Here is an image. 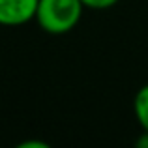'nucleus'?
Here are the masks:
<instances>
[{"label":"nucleus","mask_w":148,"mask_h":148,"mask_svg":"<svg viewBox=\"0 0 148 148\" xmlns=\"http://www.w3.org/2000/svg\"><path fill=\"white\" fill-rule=\"evenodd\" d=\"M84 8H90V10H107V8L114 6L118 0H81Z\"/></svg>","instance_id":"20e7f679"},{"label":"nucleus","mask_w":148,"mask_h":148,"mask_svg":"<svg viewBox=\"0 0 148 148\" xmlns=\"http://www.w3.org/2000/svg\"><path fill=\"white\" fill-rule=\"evenodd\" d=\"M133 111H135V116H137L141 127L145 131H148V84L139 88V92L135 94Z\"/></svg>","instance_id":"7ed1b4c3"},{"label":"nucleus","mask_w":148,"mask_h":148,"mask_svg":"<svg viewBox=\"0 0 148 148\" xmlns=\"http://www.w3.org/2000/svg\"><path fill=\"white\" fill-rule=\"evenodd\" d=\"M38 0H0V25L21 26L36 17Z\"/></svg>","instance_id":"f03ea898"},{"label":"nucleus","mask_w":148,"mask_h":148,"mask_svg":"<svg viewBox=\"0 0 148 148\" xmlns=\"http://www.w3.org/2000/svg\"><path fill=\"white\" fill-rule=\"evenodd\" d=\"M137 145L141 148H148V131H145V133L141 135V139L137 141Z\"/></svg>","instance_id":"423d86ee"},{"label":"nucleus","mask_w":148,"mask_h":148,"mask_svg":"<svg viewBox=\"0 0 148 148\" xmlns=\"http://www.w3.org/2000/svg\"><path fill=\"white\" fill-rule=\"evenodd\" d=\"M21 148H47V143H36V141H28L23 143Z\"/></svg>","instance_id":"39448f33"},{"label":"nucleus","mask_w":148,"mask_h":148,"mask_svg":"<svg viewBox=\"0 0 148 148\" xmlns=\"http://www.w3.org/2000/svg\"><path fill=\"white\" fill-rule=\"evenodd\" d=\"M83 10L81 0H38L34 19L49 34H68L79 25Z\"/></svg>","instance_id":"f257e3e1"}]
</instances>
